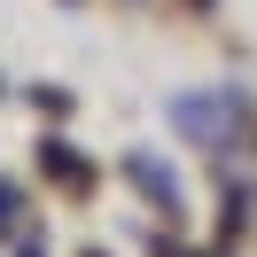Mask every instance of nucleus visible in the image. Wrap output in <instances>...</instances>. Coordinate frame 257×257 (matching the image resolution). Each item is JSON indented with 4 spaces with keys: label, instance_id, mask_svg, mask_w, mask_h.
I'll use <instances>...</instances> for the list:
<instances>
[{
    "label": "nucleus",
    "instance_id": "1",
    "mask_svg": "<svg viewBox=\"0 0 257 257\" xmlns=\"http://www.w3.org/2000/svg\"><path fill=\"white\" fill-rule=\"evenodd\" d=\"M8 218H16V195H8V187H0V226H8Z\"/></svg>",
    "mask_w": 257,
    "mask_h": 257
}]
</instances>
